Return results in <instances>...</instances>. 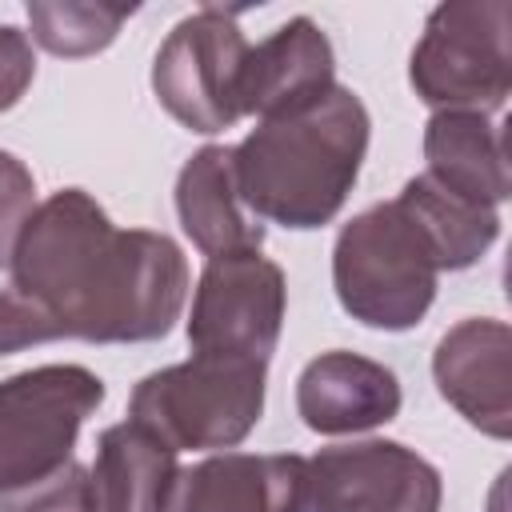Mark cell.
<instances>
[{
    "label": "cell",
    "mask_w": 512,
    "mask_h": 512,
    "mask_svg": "<svg viewBox=\"0 0 512 512\" xmlns=\"http://www.w3.org/2000/svg\"><path fill=\"white\" fill-rule=\"evenodd\" d=\"M188 300L180 244L152 228H116L84 192L36 204L0 288V356L48 340L148 344L172 332Z\"/></svg>",
    "instance_id": "cell-1"
},
{
    "label": "cell",
    "mask_w": 512,
    "mask_h": 512,
    "mask_svg": "<svg viewBox=\"0 0 512 512\" xmlns=\"http://www.w3.org/2000/svg\"><path fill=\"white\" fill-rule=\"evenodd\" d=\"M368 132V108L344 84L296 112L260 120L232 148L240 204L256 220L296 232L332 224L360 176Z\"/></svg>",
    "instance_id": "cell-2"
},
{
    "label": "cell",
    "mask_w": 512,
    "mask_h": 512,
    "mask_svg": "<svg viewBox=\"0 0 512 512\" xmlns=\"http://www.w3.org/2000/svg\"><path fill=\"white\" fill-rule=\"evenodd\" d=\"M440 260L400 200L356 212L332 244V288L364 328L408 332L436 300Z\"/></svg>",
    "instance_id": "cell-3"
},
{
    "label": "cell",
    "mask_w": 512,
    "mask_h": 512,
    "mask_svg": "<svg viewBox=\"0 0 512 512\" xmlns=\"http://www.w3.org/2000/svg\"><path fill=\"white\" fill-rule=\"evenodd\" d=\"M268 364L224 352H192L180 364L148 372L128 400V420L144 424L168 448H236L264 412Z\"/></svg>",
    "instance_id": "cell-4"
},
{
    "label": "cell",
    "mask_w": 512,
    "mask_h": 512,
    "mask_svg": "<svg viewBox=\"0 0 512 512\" xmlns=\"http://www.w3.org/2000/svg\"><path fill=\"white\" fill-rule=\"evenodd\" d=\"M408 80L436 112H500L512 92V4H436L412 48Z\"/></svg>",
    "instance_id": "cell-5"
},
{
    "label": "cell",
    "mask_w": 512,
    "mask_h": 512,
    "mask_svg": "<svg viewBox=\"0 0 512 512\" xmlns=\"http://www.w3.org/2000/svg\"><path fill=\"white\" fill-rule=\"evenodd\" d=\"M100 400L104 380L84 364H40L0 380V492L64 468Z\"/></svg>",
    "instance_id": "cell-6"
},
{
    "label": "cell",
    "mask_w": 512,
    "mask_h": 512,
    "mask_svg": "<svg viewBox=\"0 0 512 512\" xmlns=\"http://www.w3.org/2000/svg\"><path fill=\"white\" fill-rule=\"evenodd\" d=\"M248 40L232 8H200L184 16L152 60V92L172 120L212 136L232 128L240 112V72Z\"/></svg>",
    "instance_id": "cell-7"
},
{
    "label": "cell",
    "mask_w": 512,
    "mask_h": 512,
    "mask_svg": "<svg viewBox=\"0 0 512 512\" xmlns=\"http://www.w3.org/2000/svg\"><path fill=\"white\" fill-rule=\"evenodd\" d=\"M288 288L280 264L260 252L208 260L188 312L192 352H224L268 364L284 328Z\"/></svg>",
    "instance_id": "cell-8"
},
{
    "label": "cell",
    "mask_w": 512,
    "mask_h": 512,
    "mask_svg": "<svg viewBox=\"0 0 512 512\" xmlns=\"http://www.w3.org/2000/svg\"><path fill=\"white\" fill-rule=\"evenodd\" d=\"M436 464L400 440L332 444L308 460V512H440Z\"/></svg>",
    "instance_id": "cell-9"
},
{
    "label": "cell",
    "mask_w": 512,
    "mask_h": 512,
    "mask_svg": "<svg viewBox=\"0 0 512 512\" xmlns=\"http://www.w3.org/2000/svg\"><path fill=\"white\" fill-rule=\"evenodd\" d=\"M440 396L484 436H512V328L492 316L452 324L432 352Z\"/></svg>",
    "instance_id": "cell-10"
},
{
    "label": "cell",
    "mask_w": 512,
    "mask_h": 512,
    "mask_svg": "<svg viewBox=\"0 0 512 512\" xmlns=\"http://www.w3.org/2000/svg\"><path fill=\"white\" fill-rule=\"evenodd\" d=\"M164 512H308V460L296 452H216L180 468Z\"/></svg>",
    "instance_id": "cell-11"
},
{
    "label": "cell",
    "mask_w": 512,
    "mask_h": 512,
    "mask_svg": "<svg viewBox=\"0 0 512 512\" xmlns=\"http://www.w3.org/2000/svg\"><path fill=\"white\" fill-rule=\"evenodd\" d=\"M336 84V56L324 28L312 16H292L260 44H248L240 72L244 116H284L320 100Z\"/></svg>",
    "instance_id": "cell-12"
},
{
    "label": "cell",
    "mask_w": 512,
    "mask_h": 512,
    "mask_svg": "<svg viewBox=\"0 0 512 512\" xmlns=\"http://www.w3.org/2000/svg\"><path fill=\"white\" fill-rule=\"evenodd\" d=\"M296 412L320 436L368 432L400 412V380L388 364L360 352H320L296 380Z\"/></svg>",
    "instance_id": "cell-13"
},
{
    "label": "cell",
    "mask_w": 512,
    "mask_h": 512,
    "mask_svg": "<svg viewBox=\"0 0 512 512\" xmlns=\"http://www.w3.org/2000/svg\"><path fill=\"white\" fill-rule=\"evenodd\" d=\"M176 216L192 248L208 260L260 252L264 244V224L240 204L228 144H204L188 156L176 176Z\"/></svg>",
    "instance_id": "cell-14"
},
{
    "label": "cell",
    "mask_w": 512,
    "mask_h": 512,
    "mask_svg": "<svg viewBox=\"0 0 512 512\" xmlns=\"http://www.w3.org/2000/svg\"><path fill=\"white\" fill-rule=\"evenodd\" d=\"M176 476V448H168L144 424L120 420L96 440V464L88 468L92 512H164Z\"/></svg>",
    "instance_id": "cell-15"
},
{
    "label": "cell",
    "mask_w": 512,
    "mask_h": 512,
    "mask_svg": "<svg viewBox=\"0 0 512 512\" xmlns=\"http://www.w3.org/2000/svg\"><path fill=\"white\" fill-rule=\"evenodd\" d=\"M424 160L436 184L472 204L500 208L512 196L504 128L484 112H432L424 124Z\"/></svg>",
    "instance_id": "cell-16"
},
{
    "label": "cell",
    "mask_w": 512,
    "mask_h": 512,
    "mask_svg": "<svg viewBox=\"0 0 512 512\" xmlns=\"http://www.w3.org/2000/svg\"><path fill=\"white\" fill-rule=\"evenodd\" d=\"M408 216L424 228L436 260H440V272H460V268H472L500 236V212L488 208V204H472L456 192H448L444 184H436L428 172L412 176L400 196H396Z\"/></svg>",
    "instance_id": "cell-17"
},
{
    "label": "cell",
    "mask_w": 512,
    "mask_h": 512,
    "mask_svg": "<svg viewBox=\"0 0 512 512\" xmlns=\"http://www.w3.org/2000/svg\"><path fill=\"white\" fill-rule=\"evenodd\" d=\"M132 4H88V0H32L28 28L32 40L52 56H96L104 52L120 24L132 16Z\"/></svg>",
    "instance_id": "cell-18"
},
{
    "label": "cell",
    "mask_w": 512,
    "mask_h": 512,
    "mask_svg": "<svg viewBox=\"0 0 512 512\" xmlns=\"http://www.w3.org/2000/svg\"><path fill=\"white\" fill-rule=\"evenodd\" d=\"M0 512H92V488L88 468L68 460L52 476L0 492Z\"/></svg>",
    "instance_id": "cell-19"
},
{
    "label": "cell",
    "mask_w": 512,
    "mask_h": 512,
    "mask_svg": "<svg viewBox=\"0 0 512 512\" xmlns=\"http://www.w3.org/2000/svg\"><path fill=\"white\" fill-rule=\"evenodd\" d=\"M32 212H36V180L20 156L0 148V268H8Z\"/></svg>",
    "instance_id": "cell-20"
},
{
    "label": "cell",
    "mask_w": 512,
    "mask_h": 512,
    "mask_svg": "<svg viewBox=\"0 0 512 512\" xmlns=\"http://www.w3.org/2000/svg\"><path fill=\"white\" fill-rule=\"evenodd\" d=\"M32 76H36V52H32L28 32L0 24V112L20 104Z\"/></svg>",
    "instance_id": "cell-21"
}]
</instances>
